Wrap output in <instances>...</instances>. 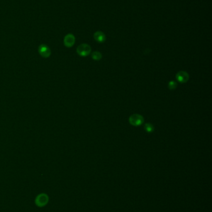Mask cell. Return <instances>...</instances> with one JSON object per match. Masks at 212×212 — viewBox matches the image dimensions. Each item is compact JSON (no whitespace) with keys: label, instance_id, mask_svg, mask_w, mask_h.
<instances>
[{"label":"cell","instance_id":"8992f818","mask_svg":"<svg viewBox=\"0 0 212 212\" xmlns=\"http://www.w3.org/2000/svg\"><path fill=\"white\" fill-rule=\"evenodd\" d=\"M95 40L99 43H103L106 41V36L102 31H97L93 35Z\"/></svg>","mask_w":212,"mask_h":212},{"label":"cell","instance_id":"3957f363","mask_svg":"<svg viewBox=\"0 0 212 212\" xmlns=\"http://www.w3.org/2000/svg\"><path fill=\"white\" fill-rule=\"evenodd\" d=\"M39 53L43 58H48L51 55V51L50 48L46 44H41L38 49Z\"/></svg>","mask_w":212,"mask_h":212},{"label":"cell","instance_id":"6da1fadb","mask_svg":"<svg viewBox=\"0 0 212 212\" xmlns=\"http://www.w3.org/2000/svg\"><path fill=\"white\" fill-rule=\"evenodd\" d=\"M129 122L130 124L133 126H139L144 122V118L142 115L137 113H134L131 115L129 117Z\"/></svg>","mask_w":212,"mask_h":212},{"label":"cell","instance_id":"52a82bcc","mask_svg":"<svg viewBox=\"0 0 212 212\" xmlns=\"http://www.w3.org/2000/svg\"><path fill=\"white\" fill-rule=\"evenodd\" d=\"M144 130L148 133H152L154 130V127L151 123H146L144 125Z\"/></svg>","mask_w":212,"mask_h":212},{"label":"cell","instance_id":"9c48e42d","mask_svg":"<svg viewBox=\"0 0 212 212\" xmlns=\"http://www.w3.org/2000/svg\"><path fill=\"white\" fill-rule=\"evenodd\" d=\"M177 86V84L175 81H170L169 84H168V88L170 89V90H174L175 89H176Z\"/></svg>","mask_w":212,"mask_h":212},{"label":"cell","instance_id":"277c9868","mask_svg":"<svg viewBox=\"0 0 212 212\" xmlns=\"http://www.w3.org/2000/svg\"><path fill=\"white\" fill-rule=\"evenodd\" d=\"M75 42V36L72 34H68L66 35L63 39L64 46L68 48L72 47L74 45Z\"/></svg>","mask_w":212,"mask_h":212},{"label":"cell","instance_id":"5b68a950","mask_svg":"<svg viewBox=\"0 0 212 212\" xmlns=\"http://www.w3.org/2000/svg\"><path fill=\"white\" fill-rule=\"evenodd\" d=\"M176 78L179 83H185L188 81L189 79V75L187 72L184 71H180L177 73Z\"/></svg>","mask_w":212,"mask_h":212},{"label":"cell","instance_id":"ba28073f","mask_svg":"<svg viewBox=\"0 0 212 212\" xmlns=\"http://www.w3.org/2000/svg\"><path fill=\"white\" fill-rule=\"evenodd\" d=\"M92 57L95 60H100L102 58V53L99 52H94L92 55Z\"/></svg>","mask_w":212,"mask_h":212},{"label":"cell","instance_id":"7a4b0ae2","mask_svg":"<svg viewBox=\"0 0 212 212\" xmlns=\"http://www.w3.org/2000/svg\"><path fill=\"white\" fill-rule=\"evenodd\" d=\"M92 49L89 45L87 44H82L80 45L77 49V52L81 56H87L91 53Z\"/></svg>","mask_w":212,"mask_h":212}]
</instances>
